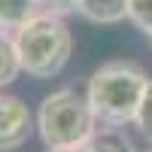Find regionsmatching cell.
Wrapping results in <instances>:
<instances>
[{
	"mask_svg": "<svg viewBox=\"0 0 152 152\" xmlns=\"http://www.w3.org/2000/svg\"><path fill=\"white\" fill-rule=\"evenodd\" d=\"M146 85H149V76L143 73L140 64L110 61L91 73V79L85 85V97L91 104L97 122L125 128L128 122H134Z\"/></svg>",
	"mask_w": 152,
	"mask_h": 152,
	"instance_id": "obj_1",
	"label": "cell"
},
{
	"mask_svg": "<svg viewBox=\"0 0 152 152\" xmlns=\"http://www.w3.org/2000/svg\"><path fill=\"white\" fill-rule=\"evenodd\" d=\"M12 40L18 49L21 73L34 79H52L67 67L73 52V37L64 24V15L40 9L34 18H28L21 28L12 31Z\"/></svg>",
	"mask_w": 152,
	"mask_h": 152,
	"instance_id": "obj_2",
	"label": "cell"
},
{
	"mask_svg": "<svg viewBox=\"0 0 152 152\" xmlns=\"http://www.w3.org/2000/svg\"><path fill=\"white\" fill-rule=\"evenodd\" d=\"M37 131L46 149L73 152L85 146L97 131V116L88 97L73 88H58L49 97H43L37 110Z\"/></svg>",
	"mask_w": 152,
	"mask_h": 152,
	"instance_id": "obj_3",
	"label": "cell"
},
{
	"mask_svg": "<svg viewBox=\"0 0 152 152\" xmlns=\"http://www.w3.org/2000/svg\"><path fill=\"white\" fill-rule=\"evenodd\" d=\"M31 134V110L12 94H0V152L18 149Z\"/></svg>",
	"mask_w": 152,
	"mask_h": 152,
	"instance_id": "obj_4",
	"label": "cell"
},
{
	"mask_svg": "<svg viewBox=\"0 0 152 152\" xmlns=\"http://www.w3.org/2000/svg\"><path fill=\"white\" fill-rule=\"evenodd\" d=\"M128 3L131 0H79L76 12L94 24H116L128 18Z\"/></svg>",
	"mask_w": 152,
	"mask_h": 152,
	"instance_id": "obj_5",
	"label": "cell"
},
{
	"mask_svg": "<svg viewBox=\"0 0 152 152\" xmlns=\"http://www.w3.org/2000/svg\"><path fill=\"white\" fill-rule=\"evenodd\" d=\"M21 73V61H18V49L12 40V31L0 28V88H6L18 79Z\"/></svg>",
	"mask_w": 152,
	"mask_h": 152,
	"instance_id": "obj_6",
	"label": "cell"
},
{
	"mask_svg": "<svg viewBox=\"0 0 152 152\" xmlns=\"http://www.w3.org/2000/svg\"><path fill=\"white\" fill-rule=\"evenodd\" d=\"M94 152H137V146L131 143V137L125 134L119 125H107V128H97L94 137L88 140Z\"/></svg>",
	"mask_w": 152,
	"mask_h": 152,
	"instance_id": "obj_7",
	"label": "cell"
},
{
	"mask_svg": "<svg viewBox=\"0 0 152 152\" xmlns=\"http://www.w3.org/2000/svg\"><path fill=\"white\" fill-rule=\"evenodd\" d=\"M37 12H40V3H37V0H0V28L15 31L28 18H34Z\"/></svg>",
	"mask_w": 152,
	"mask_h": 152,
	"instance_id": "obj_8",
	"label": "cell"
},
{
	"mask_svg": "<svg viewBox=\"0 0 152 152\" xmlns=\"http://www.w3.org/2000/svg\"><path fill=\"white\" fill-rule=\"evenodd\" d=\"M134 125L140 128V134L146 137V140L152 143V79L146 85V91H143V100H140V107H137V116H134Z\"/></svg>",
	"mask_w": 152,
	"mask_h": 152,
	"instance_id": "obj_9",
	"label": "cell"
},
{
	"mask_svg": "<svg viewBox=\"0 0 152 152\" xmlns=\"http://www.w3.org/2000/svg\"><path fill=\"white\" fill-rule=\"evenodd\" d=\"M128 18L146 37H152V0H131L128 3Z\"/></svg>",
	"mask_w": 152,
	"mask_h": 152,
	"instance_id": "obj_10",
	"label": "cell"
},
{
	"mask_svg": "<svg viewBox=\"0 0 152 152\" xmlns=\"http://www.w3.org/2000/svg\"><path fill=\"white\" fill-rule=\"evenodd\" d=\"M37 3H40V9H46V12H55V15H67V12H76L79 0H37Z\"/></svg>",
	"mask_w": 152,
	"mask_h": 152,
	"instance_id": "obj_11",
	"label": "cell"
},
{
	"mask_svg": "<svg viewBox=\"0 0 152 152\" xmlns=\"http://www.w3.org/2000/svg\"><path fill=\"white\" fill-rule=\"evenodd\" d=\"M73 152H94V149H91V146L85 143V146H79V149H73Z\"/></svg>",
	"mask_w": 152,
	"mask_h": 152,
	"instance_id": "obj_12",
	"label": "cell"
},
{
	"mask_svg": "<svg viewBox=\"0 0 152 152\" xmlns=\"http://www.w3.org/2000/svg\"><path fill=\"white\" fill-rule=\"evenodd\" d=\"M143 152H152V146H149V149H143Z\"/></svg>",
	"mask_w": 152,
	"mask_h": 152,
	"instance_id": "obj_13",
	"label": "cell"
},
{
	"mask_svg": "<svg viewBox=\"0 0 152 152\" xmlns=\"http://www.w3.org/2000/svg\"><path fill=\"white\" fill-rule=\"evenodd\" d=\"M46 152H55V149H46Z\"/></svg>",
	"mask_w": 152,
	"mask_h": 152,
	"instance_id": "obj_14",
	"label": "cell"
},
{
	"mask_svg": "<svg viewBox=\"0 0 152 152\" xmlns=\"http://www.w3.org/2000/svg\"><path fill=\"white\" fill-rule=\"evenodd\" d=\"M149 43H152V37H149Z\"/></svg>",
	"mask_w": 152,
	"mask_h": 152,
	"instance_id": "obj_15",
	"label": "cell"
}]
</instances>
